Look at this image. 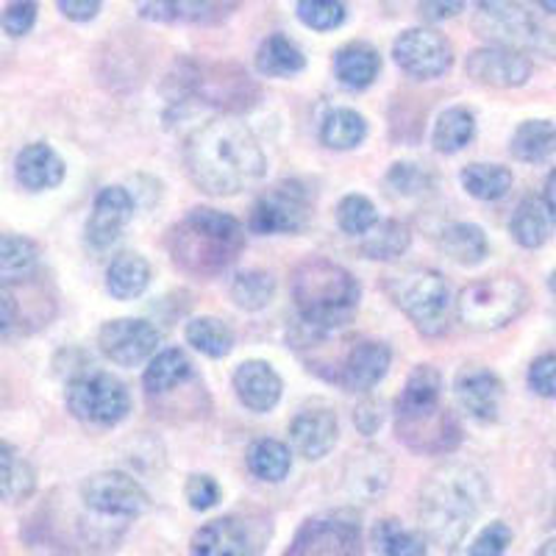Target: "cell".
I'll use <instances>...</instances> for the list:
<instances>
[{"mask_svg": "<svg viewBox=\"0 0 556 556\" xmlns=\"http://www.w3.org/2000/svg\"><path fill=\"white\" fill-rule=\"evenodd\" d=\"M184 162L192 181L208 195H235L265 176V153L245 123L217 117L198 128L187 146Z\"/></svg>", "mask_w": 556, "mask_h": 556, "instance_id": "6da1fadb", "label": "cell"}, {"mask_svg": "<svg viewBox=\"0 0 556 556\" xmlns=\"http://www.w3.org/2000/svg\"><path fill=\"white\" fill-rule=\"evenodd\" d=\"M486 504V484L468 465L431 470L417 495V518L431 543L456 548Z\"/></svg>", "mask_w": 556, "mask_h": 556, "instance_id": "7a4b0ae2", "label": "cell"}, {"mask_svg": "<svg viewBox=\"0 0 556 556\" xmlns=\"http://www.w3.org/2000/svg\"><path fill=\"white\" fill-rule=\"evenodd\" d=\"M245 231L240 220L217 208H192L170 231L173 265L195 278H212L240 256Z\"/></svg>", "mask_w": 556, "mask_h": 556, "instance_id": "3957f363", "label": "cell"}, {"mask_svg": "<svg viewBox=\"0 0 556 556\" xmlns=\"http://www.w3.org/2000/svg\"><path fill=\"white\" fill-rule=\"evenodd\" d=\"M292 298L298 315L317 334L345 329L359 306V281L354 273L329 260H309L292 273Z\"/></svg>", "mask_w": 556, "mask_h": 556, "instance_id": "277c9868", "label": "cell"}, {"mask_svg": "<svg viewBox=\"0 0 556 556\" xmlns=\"http://www.w3.org/2000/svg\"><path fill=\"white\" fill-rule=\"evenodd\" d=\"M390 295L424 337H440L448 331L451 312H454L456 301L448 278L443 273H404V276L390 281Z\"/></svg>", "mask_w": 556, "mask_h": 556, "instance_id": "5b68a950", "label": "cell"}, {"mask_svg": "<svg viewBox=\"0 0 556 556\" xmlns=\"http://www.w3.org/2000/svg\"><path fill=\"white\" fill-rule=\"evenodd\" d=\"M529 304L523 281L513 276H495L473 281L456 298V315L473 331L504 329Z\"/></svg>", "mask_w": 556, "mask_h": 556, "instance_id": "8992f818", "label": "cell"}, {"mask_svg": "<svg viewBox=\"0 0 556 556\" xmlns=\"http://www.w3.org/2000/svg\"><path fill=\"white\" fill-rule=\"evenodd\" d=\"M67 409L89 426H117L131 409V395L114 376L87 374L67 384Z\"/></svg>", "mask_w": 556, "mask_h": 556, "instance_id": "52a82bcc", "label": "cell"}, {"mask_svg": "<svg viewBox=\"0 0 556 556\" xmlns=\"http://www.w3.org/2000/svg\"><path fill=\"white\" fill-rule=\"evenodd\" d=\"M312 198L304 184L278 181L262 192L251 208L253 235H295L309 223Z\"/></svg>", "mask_w": 556, "mask_h": 556, "instance_id": "ba28073f", "label": "cell"}, {"mask_svg": "<svg viewBox=\"0 0 556 556\" xmlns=\"http://www.w3.org/2000/svg\"><path fill=\"white\" fill-rule=\"evenodd\" d=\"M473 31L486 42H493L495 48H509L520 53L523 48H534V51L545 48V39H551L538 26V20L515 3H479L473 14Z\"/></svg>", "mask_w": 556, "mask_h": 556, "instance_id": "9c48e42d", "label": "cell"}, {"mask_svg": "<svg viewBox=\"0 0 556 556\" xmlns=\"http://www.w3.org/2000/svg\"><path fill=\"white\" fill-rule=\"evenodd\" d=\"M267 543V529L260 531L242 515H226L201 526L190 543L192 556H260Z\"/></svg>", "mask_w": 556, "mask_h": 556, "instance_id": "30bf717a", "label": "cell"}, {"mask_svg": "<svg viewBox=\"0 0 556 556\" xmlns=\"http://www.w3.org/2000/svg\"><path fill=\"white\" fill-rule=\"evenodd\" d=\"M392 59L406 76L417 78V81H431V78L448 73L451 64H454V51L440 31L409 28L392 45Z\"/></svg>", "mask_w": 556, "mask_h": 556, "instance_id": "8fae6325", "label": "cell"}, {"mask_svg": "<svg viewBox=\"0 0 556 556\" xmlns=\"http://www.w3.org/2000/svg\"><path fill=\"white\" fill-rule=\"evenodd\" d=\"M81 498L92 513L112 515V518H137V515L148 513V506H151V498L139 486V481L121 470H103V473L89 476L81 486Z\"/></svg>", "mask_w": 556, "mask_h": 556, "instance_id": "7c38bea8", "label": "cell"}, {"mask_svg": "<svg viewBox=\"0 0 556 556\" xmlns=\"http://www.w3.org/2000/svg\"><path fill=\"white\" fill-rule=\"evenodd\" d=\"M285 556H365L359 526L342 518L306 520Z\"/></svg>", "mask_w": 556, "mask_h": 556, "instance_id": "4fadbf2b", "label": "cell"}, {"mask_svg": "<svg viewBox=\"0 0 556 556\" xmlns=\"http://www.w3.org/2000/svg\"><path fill=\"white\" fill-rule=\"evenodd\" d=\"M103 356L112 359L121 367H137L156 351L159 331L148 320L137 317H121V320L103 323L101 334H98Z\"/></svg>", "mask_w": 556, "mask_h": 556, "instance_id": "5bb4252c", "label": "cell"}, {"mask_svg": "<svg viewBox=\"0 0 556 556\" xmlns=\"http://www.w3.org/2000/svg\"><path fill=\"white\" fill-rule=\"evenodd\" d=\"M468 76L484 87L495 89L523 87L531 78V62L520 51L486 45V48H479L468 56Z\"/></svg>", "mask_w": 556, "mask_h": 556, "instance_id": "9a60e30c", "label": "cell"}, {"mask_svg": "<svg viewBox=\"0 0 556 556\" xmlns=\"http://www.w3.org/2000/svg\"><path fill=\"white\" fill-rule=\"evenodd\" d=\"M440 395H443V379L437 374V367L417 365L406 379L399 406H395V420H399L395 426L404 429V426L424 424L429 417L440 415L445 409L440 404Z\"/></svg>", "mask_w": 556, "mask_h": 556, "instance_id": "2e32d148", "label": "cell"}, {"mask_svg": "<svg viewBox=\"0 0 556 556\" xmlns=\"http://www.w3.org/2000/svg\"><path fill=\"white\" fill-rule=\"evenodd\" d=\"M134 215V201L128 195V190L123 187H106V190L98 192L96 206H92V215L87 220V242L98 251L112 245L117 237H121L123 228L128 226Z\"/></svg>", "mask_w": 556, "mask_h": 556, "instance_id": "e0dca14e", "label": "cell"}, {"mask_svg": "<svg viewBox=\"0 0 556 556\" xmlns=\"http://www.w3.org/2000/svg\"><path fill=\"white\" fill-rule=\"evenodd\" d=\"M456 399H459L462 409L468 415L490 424V420L498 417L501 399H504V381L486 367H465L456 376Z\"/></svg>", "mask_w": 556, "mask_h": 556, "instance_id": "ac0fdd59", "label": "cell"}, {"mask_svg": "<svg viewBox=\"0 0 556 556\" xmlns=\"http://www.w3.org/2000/svg\"><path fill=\"white\" fill-rule=\"evenodd\" d=\"M290 437L298 456H304L306 462H317L334 451L340 424H337L334 412L306 409L290 424Z\"/></svg>", "mask_w": 556, "mask_h": 556, "instance_id": "d6986e66", "label": "cell"}, {"mask_svg": "<svg viewBox=\"0 0 556 556\" xmlns=\"http://www.w3.org/2000/svg\"><path fill=\"white\" fill-rule=\"evenodd\" d=\"M390 362H392L390 345H384V342L379 340L356 342L340 370L342 387L351 392L374 390V387L384 379L387 370H390Z\"/></svg>", "mask_w": 556, "mask_h": 556, "instance_id": "ffe728a7", "label": "cell"}, {"mask_svg": "<svg viewBox=\"0 0 556 556\" xmlns=\"http://www.w3.org/2000/svg\"><path fill=\"white\" fill-rule=\"evenodd\" d=\"M235 390L251 412H270L281 401L285 381L267 362H242L235 374Z\"/></svg>", "mask_w": 556, "mask_h": 556, "instance_id": "44dd1931", "label": "cell"}, {"mask_svg": "<svg viewBox=\"0 0 556 556\" xmlns=\"http://www.w3.org/2000/svg\"><path fill=\"white\" fill-rule=\"evenodd\" d=\"M14 176L31 192L53 190L64 181V162L51 146L34 142V146L23 148L14 159Z\"/></svg>", "mask_w": 556, "mask_h": 556, "instance_id": "7402d4cb", "label": "cell"}, {"mask_svg": "<svg viewBox=\"0 0 556 556\" xmlns=\"http://www.w3.org/2000/svg\"><path fill=\"white\" fill-rule=\"evenodd\" d=\"M513 240L520 248H543L556 231V212L551 203L540 195H531L515 208L513 223H509Z\"/></svg>", "mask_w": 556, "mask_h": 556, "instance_id": "603a6c76", "label": "cell"}, {"mask_svg": "<svg viewBox=\"0 0 556 556\" xmlns=\"http://www.w3.org/2000/svg\"><path fill=\"white\" fill-rule=\"evenodd\" d=\"M151 285V265L139 253H117L106 270V290L117 301H134Z\"/></svg>", "mask_w": 556, "mask_h": 556, "instance_id": "cb8c5ba5", "label": "cell"}, {"mask_svg": "<svg viewBox=\"0 0 556 556\" xmlns=\"http://www.w3.org/2000/svg\"><path fill=\"white\" fill-rule=\"evenodd\" d=\"M337 78L348 89H365L376 81L381 70V56L374 45L351 42L334 59Z\"/></svg>", "mask_w": 556, "mask_h": 556, "instance_id": "d4e9b609", "label": "cell"}, {"mask_svg": "<svg viewBox=\"0 0 556 556\" xmlns=\"http://www.w3.org/2000/svg\"><path fill=\"white\" fill-rule=\"evenodd\" d=\"M440 251L448 256L451 262L465 267L479 265L481 260L490 251V242H486V235L473 223H454V226L443 228L440 235Z\"/></svg>", "mask_w": 556, "mask_h": 556, "instance_id": "484cf974", "label": "cell"}, {"mask_svg": "<svg viewBox=\"0 0 556 556\" xmlns=\"http://www.w3.org/2000/svg\"><path fill=\"white\" fill-rule=\"evenodd\" d=\"M513 156L526 165H540L556 153V126L551 121H526L513 134Z\"/></svg>", "mask_w": 556, "mask_h": 556, "instance_id": "4316f807", "label": "cell"}, {"mask_svg": "<svg viewBox=\"0 0 556 556\" xmlns=\"http://www.w3.org/2000/svg\"><path fill=\"white\" fill-rule=\"evenodd\" d=\"M256 67L260 73L273 78H287V76H295L301 70L306 67V59L301 53L295 42L285 34H273L267 37L265 42L260 45V51H256Z\"/></svg>", "mask_w": 556, "mask_h": 556, "instance_id": "83f0119b", "label": "cell"}, {"mask_svg": "<svg viewBox=\"0 0 556 556\" xmlns=\"http://www.w3.org/2000/svg\"><path fill=\"white\" fill-rule=\"evenodd\" d=\"M412 245L409 228L401 220H381L376 223L365 237H362V253L367 260L376 262H395L404 256Z\"/></svg>", "mask_w": 556, "mask_h": 556, "instance_id": "f1b7e54d", "label": "cell"}, {"mask_svg": "<svg viewBox=\"0 0 556 556\" xmlns=\"http://www.w3.org/2000/svg\"><path fill=\"white\" fill-rule=\"evenodd\" d=\"M137 12L156 23H217L231 7L226 3H139Z\"/></svg>", "mask_w": 556, "mask_h": 556, "instance_id": "f546056e", "label": "cell"}, {"mask_svg": "<svg viewBox=\"0 0 556 556\" xmlns=\"http://www.w3.org/2000/svg\"><path fill=\"white\" fill-rule=\"evenodd\" d=\"M190 376L192 362L187 359V354L178 351V348H167L159 356H153L146 376H142V384H146L148 395H162V392L173 390V387H178L184 379H190Z\"/></svg>", "mask_w": 556, "mask_h": 556, "instance_id": "4dcf8cb0", "label": "cell"}, {"mask_svg": "<svg viewBox=\"0 0 556 556\" xmlns=\"http://www.w3.org/2000/svg\"><path fill=\"white\" fill-rule=\"evenodd\" d=\"M387 481H390V462L379 451L356 454L348 468V486L362 498H376L381 490H387Z\"/></svg>", "mask_w": 556, "mask_h": 556, "instance_id": "1f68e13d", "label": "cell"}, {"mask_svg": "<svg viewBox=\"0 0 556 556\" xmlns=\"http://www.w3.org/2000/svg\"><path fill=\"white\" fill-rule=\"evenodd\" d=\"M367 137V123L359 112L354 109H334L326 114L320 128L323 146L331 151H351V148L362 146V139Z\"/></svg>", "mask_w": 556, "mask_h": 556, "instance_id": "d6a6232c", "label": "cell"}, {"mask_svg": "<svg viewBox=\"0 0 556 556\" xmlns=\"http://www.w3.org/2000/svg\"><path fill=\"white\" fill-rule=\"evenodd\" d=\"M476 134L473 114L465 106H451L437 117L434 134H431V146L440 153H456L468 146Z\"/></svg>", "mask_w": 556, "mask_h": 556, "instance_id": "836d02e7", "label": "cell"}, {"mask_svg": "<svg viewBox=\"0 0 556 556\" xmlns=\"http://www.w3.org/2000/svg\"><path fill=\"white\" fill-rule=\"evenodd\" d=\"M37 479L34 470L23 456L14 454L9 445H0V501L20 504L34 493Z\"/></svg>", "mask_w": 556, "mask_h": 556, "instance_id": "e575fe53", "label": "cell"}, {"mask_svg": "<svg viewBox=\"0 0 556 556\" xmlns=\"http://www.w3.org/2000/svg\"><path fill=\"white\" fill-rule=\"evenodd\" d=\"M462 187L479 201H501L513 190V170L504 165H468L462 170Z\"/></svg>", "mask_w": 556, "mask_h": 556, "instance_id": "d590c367", "label": "cell"}, {"mask_svg": "<svg viewBox=\"0 0 556 556\" xmlns=\"http://www.w3.org/2000/svg\"><path fill=\"white\" fill-rule=\"evenodd\" d=\"M184 337H187V342L195 351L212 356V359H220V356L231 354V348H235V334L217 317H192L187 323V329H184Z\"/></svg>", "mask_w": 556, "mask_h": 556, "instance_id": "8d00e7d4", "label": "cell"}, {"mask_svg": "<svg viewBox=\"0 0 556 556\" xmlns=\"http://www.w3.org/2000/svg\"><path fill=\"white\" fill-rule=\"evenodd\" d=\"M248 468L262 481H285L292 468V451L281 440H260L248 451Z\"/></svg>", "mask_w": 556, "mask_h": 556, "instance_id": "74e56055", "label": "cell"}, {"mask_svg": "<svg viewBox=\"0 0 556 556\" xmlns=\"http://www.w3.org/2000/svg\"><path fill=\"white\" fill-rule=\"evenodd\" d=\"M374 545L384 556H429L426 540L415 531H406L401 520H379L374 529Z\"/></svg>", "mask_w": 556, "mask_h": 556, "instance_id": "f35d334b", "label": "cell"}, {"mask_svg": "<svg viewBox=\"0 0 556 556\" xmlns=\"http://www.w3.org/2000/svg\"><path fill=\"white\" fill-rule=\"evenodd\" d=\"M273 292H276V281L265 270H245L231 281V298L245 312L265 309L273 301Z\"/></svg>", "mask_w": 556, "mask_h": 556, "instance_id": "ab89813d", "label": "cell"}, {"mask_svg": "<svg viewBox=\"0 0 556 556\" xmlns=\"http://www.w3.org/2000/svg\"><path fill=\"white\" fill-rule=\"evenodd\" d=\"M39 260L37 242L28 237L0 235V276H23Z\"/></svg>", "mask_w": 556, "mask_h": 556, "instance_id": "60d3db41", "label": "cell"}, {"mask_svg": "<svg viewBox=\"0 0 556 556\" xmlns=\"http://www.w3.org/2000/svg\"><path fill=\"white\" fill-rule=\"evenodd\" d=\"M337 223H340V228L345 231V235L365 237L367 231L379 223L374 201L365 195L342 198L340 206H337Z\"/></svg>", "mask_w": 556, "mask_h": 556, "instance_id": "b9f144b4", "label": "cell"}, {"mask_svg": "<svg viewBox=\"0 0 556 556\" xmlns=\"http://www.w3.org/2000/svg\"><path fill=\"white\" fill-rule=\"evenodd\" d=\"M298 20L315 31H331L345 23V7L334 0H301L295 7Z\"/></svg>", "mask_w": 556, "mask_h": 556, "instance_id": "7bdbcfd3", "label": "cell"}, {"mask_svg": "<svg viewBox=\"0 0 556 556\" xmlns=\"http://www.w3.org/2000/svg\"><path fill=\"white\" fill-rule=\"evenodd\" d=\"M513 543V529L504 520L486 523L470 545V556H504Z\"/></svg>", "mask_w": 556, "mask_h": 556, "instance_id": "ee69618b", "label": "cell"}, {"mask_svg": "<svg viewBox=\"0 0 556 556\" xmlns=\"http://www.w3.org/2000/svg\"><path fill=\"white\" fill-rule=\"evenodd\" d=\"M387 184H390L392 190L399 192V195L415 198L420 195V192H426V187H429V176H426L417 165H404V162H401V165H395L390 170Z\"/></svg>", "mask_w": 556, "mask_h": 556, "instance_id": "f6af8a7d", "label": "cell"}, {"mask_svg": "<svg viewBox=\"0 0 556 556\" xmlns=\"http://www.w3.org/2000/svg\"><path fill=\"white\" fill-rule=\"evenodd\" d=\"M529 387L538 392L540 399H556V351L531 362Z\"/></svg>", "mask_w": 556, "mask_h": 556, "instance_id": "bcb514c9", "label": "cell"}, {"mask_svg": "<svg viewBox=\"0 0 556 556\" xmlns=\"http://www.w3.org/2000/svg\"><path fill=\"white\" fill-rule=\"evenodd\" d=\"M187 501L195 513H206L220 501V484L212 476L195 473L187 481Z\"/></svg>", "mask_w": 556, "mask_h": 556, "instance_id": "7dc6e473", "label": "cell"}, {"mask_svg": "<svg viewBox=\"0 0 556 556\" xmlns=\"http://www.w3.org/2000/svg\"><path fill=\"white\" fill-rule=\"evenodd\" d=\"M37 23V3H9L0 14V26L9 37H26Z\"/></svg>", "mask_w": 556, "mask_h": 556, "instance_id": "c3c4849f", "label": "cell"}, {"mask_svg": "<svg viewBox=\"0 0 556 556\" xmlns=\"http://www.w3.org/2000/svg\"><path fill=\"white\" fill-rule=\"evenodd\" d=\"M381 424H384V406L379 401L367 399L356 406V429L362 434H376Z\"/></svg>", "mask_w": 556, "mask_h": 556, "instance_id": "681fc988", "label": "cell"}, {"mask_svg": "<svg viewBox=\"0 0 556 556\" xmlns=\"http://www.w3.org/2000/svg\"><path fill=\"white\" fill-rule=\"evenodd\" d=\"M59 12H62L67 20L87 23V20L98 17L101 3H98V0H59Z\"/></svg>", "mask_w": 556, "mask_h": 556, "instance_id": "f907efd6", "label": "cell"}, {"mask_svg": "<svg viewBox=\"0 0 556 556\" xmlns=\"http://www.w3.org/2000/svg\"><path fill=\"white\" fill-rule=\"evenodd\" d=\"M17 301L9 290H0V337L9 334L17 323Z\"/></svg>", "mask_w": 556, "mask_h": 556, "instance_id": "816d5d0a", "label": "cell"}, {"mask_svg": "<svg viewBox=\"0 0 556 556\" xmlns=\"http://www.w3.org/2000/svg\"><path fill=\"white\" fill-rule=\"evenodd\" d=\"M462 9H465V3H459V0H454V3H451V0H445V3H420V14H424L426 20H431V23H434V20L454 17Z\"/></svg>", "mask_w": 556, "mask_h": 556, "instance_id": "f5cc1de1", "label": "cell"}, {"mask_svg": "<svg viewBox=\"0 0 556 556\" xmlns=\"http://www.w3.org/2000/svg\"><path fill=\"white\" fill-rule=\"evenodd\" d=\"M543 198L551 203V208L556 212V167H554V173L548 176V181H545V195Z\"/></svg>", "mask_w": 556, "mask_h": 556, "instance_id": "db71d44e", "label": "cell"}, {"mask_svg": "<svg viewBox=\"0 0 556 556\" xmlns=\"http://www.w3.org/2000/svg\"><path fill=\"white\" fill-rule=\"evenodd\" d=\"M534 556H556V538L545 540V543L540 545L538 554H534Z\"/></svg>", "mask_w": 556, "mask_h": 556, "instance_id": "11a10c76", "label": "cell"}, {"mask_svg": "<svg viewBox=\"0 0 556 556\" xmlns=\"http://www.w3.org/2000/svg\"><path fill=\"white\" fill-rule=\"evenodd\" d=\"M548 287H551V292H554V295H556V270L551 273V278H548Z\"/></svg>", "mask_w": 556, "mask_h": 556, "instance_id": "9f6ffc18", "label": "cell"}, {"mask_svg": "<svg viewBox=\"0 0 556 556\" xmlns=\"http://www.w3.org/2000/svg\"><path fill=\"white\" fill-rule=\"evenodd\" d=\"M543 9H551V12H556V3H540Z\"/></svg>", "mask_w": 556, "mask_h": 556, "instance_id": "6f0895ef", "label": "cell"}]
</instances>
